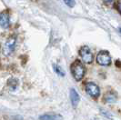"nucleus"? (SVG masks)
I'll list each match as a JSON object with an SVG mask.
<instances>
[{
	"instance_id": "nucleus-10",
	"label": "nucleus",
	"mask_w": 121,
	"mask_h": 120,
	"mask_svg": "<svg viewBox=\"0 0 121 120\" xmlns=\"http://www.w3.org/2000/svg\"><path fill=\"white\" fill-rule=\"evenodd\" d=\"M53 68H54V71L56 72V75H58L59 77H65L66 76V73L65 71L63 70V68L61 67L60 66H58V65H53Z\"/></svg>"
},
{
	"instance_id": "nucleus-7",
	"label": "nucleus",
	"mask_w": 121,
	"mask_h": 120,
	"mask_svg": "<svg viewBox=\"0 0 121 120\" xmlns=\"http://www.w3.org/2000/svg\"><path fill=\"white\" fill-rule=\"evenodd\" d=\"M69 96H70V101H71L73 107H77L78 105L79 104V101H80L79 94L77 92V90L75 88H71L69 91Z\"/></svg>"
},
{
	"instance_id": "nucleus-2",
	"label": "nucleus",
	"mask_w": 121,
	"mask_h": 120,
	"mask_svg": "<svg viewBox=\"0 0 121 120\" xmlns=\"http://www.w3.org/2000/svg\"><path fill=\"white\" fill-rule=\"evenodd\" d=\"M86 92L88 96L93 98H97L100 96V88L97 84L93 82H87L85 86Z\"/></svg>"
},
{
	"instance_id": "nucleus-9",
	"label": "nucleus",
	"mask_w": 121,
	"mask_h": 120,
	"mask_svg": "<svg viewBox=\"0 0 121 120\" xmlns=\"http://www.w3.org/2000/svg\"><path fill=\"white\" fill-rule=\"evenodd\" d=\"M105 101L107 103H115L117 99V96L114 92H108L105 95Z\"/></svg>"
},
{
	"instance_id": "nucleus-13",
	"label": "nucleus",
	"mask_w": 121,
	"mask_h": 120,
	"mask_svg": "<svg viewBox=\"0 0 121 120\" xmlns=\"http://www.w3.org/2000/svg\"><path fill=\"white\" fill-rule=\"evenodd\" d=\"M103 1L107 6H110V7H112L116 4V0H103Z\"/></svg>"
},
{
	"instance_id": "nucleus-5",
	"label": "nucleus",
	"mask_w": 121,
	"mask_h": 120,
	"mask_svg": "<svg viewBox=\"0 0 121 120\" xmlns=\"http://www.w3.org/2000/svg\"><path fill=\"white\" fill-rule=\"evenodd\" d=\"M16 44H17V38L15 36L9 37L6 41L4 47H3V52L4 55L6 56H10L14 52L15 47H16Z\"/></svg>"
},
{
	"instance_id": "nucleus-14",
	"label": "nucleus",
	"mask_w": 121,
	"mask_h": 120,
	"mask_svg": "<svg viewBox=\"0 0 121 120\" xmlns=\"http://www.w3.org/2000/svg\"><path fill=\"white\" fill-rule=\"evenodd\" d=\"M117 11L121 14V2H118L117 4Z\"/></svg>"
},
{
	"instance_id": "nucleus-1",
	"label": "nucleus",
	"mask_w": 121,
	"mask_h": 120,
	"mask_svg": "<svg viewBox=\"0 0 121 120\" xmlns=\"http://www.w3.org/2000/svg\"><path fill=\"white\" fill-rule=\"evenodd\" d=\"M70 70H71V74H72L73 77L75 78V80H77V81H81L86 74L85 66L79 60H76V61L73 62L71 66H70Z\"/></svg>"
},
{
	"instance_id": "nucleus-11",
	"label": "nucleus",
	"mask_w": 121,
	"mask_h": 120,
	"mask_svg": "<svg viewBox=\"0 0 121 120\" xmlns=\"http://www.w3.org/2000/svg\"><path fill=\"white\" fill-rule=\"evenodd\" d=\"M63 1H64V3H65L68 7H70V8H73L74 6H76V1H75V0H63Z\"/></svg>"
},
{
	"instance_id": "nucleus-12",
	"label": "nucleus",
	"mask_w": 121,
	"mask_h": 120,
	"mask_svg": "<svg viewBox=\"0 0 121 120\" xmlns=\"http://www.w3.org/2000/svg\"><path fill=\"white\" fill-rule=\"evenodd\" d=\"M101 114L103 115L104 116H106V117L109 118V119H112V118H113L112 115L110 114L108 111H106V110H104V109H101Z\"/></svg>"
},
{
	"instance_id": "nucleus-3",
	"label": "nucleus",
	"mask_w": 121,
	"mask_h": 120,
	"mask_svg": "<svg viewBox=\"0 0 121 120\" xmlns=\"http://www.w3.org/2000/svg\"><path fill=\"white\" fill-rule=\"evenodd\" d=\"M97 62L98 65L103 66H108L111 64V56L108 51L102 50L97 56Z\"/></svg>"
},
{
	"instance_id": "nucleus-4",
	"label": "nucleus",
	"mask_w": 121,
	"mask_h": 120,
	"mask_svg": "<svg viewBox=\"0 0 121 120\" xmlns=\"http://www.w3.org/2000/svg\"><path fill=\"white\" fill-rule=\"evenodd\" d=\"M79 56L86 64H91L93 62V54L91 49L87 46H84L79 49Z\"/></svg>"
},
{
	"instance_id": "nucleus-15",
	"label": "nucleus",
	"mask_w": 121,
	"mask_h": 120,
	"mask_svg": "<svg viewBox=\"0 0 121 120\" xmlns=\"http://www.w3.org/2000/svg\"><path fill=\"white\" fill-rule=\"evenodd\" d=\"M119 32H120V33H121V27H120V28H119Z\"/></svg>"
},
{
	"instance_id": "nucleus-6",
	"label": "nucleus",
	"mask_w": 121,
	"mask_h": 120,
	"mask_svg": "<svg viewBox=\"0 0 121 120\" xmlns=\"http://www.w3.org/2000/svg\"><path fill=\"white\" fill-rule=\"evenodd\" d=\"M10 26V16L8 12L4 11L0 13V26L4 29L8 28Z\"/></svg>"
},
{
	"instance_id": "nucleus-8",
	"label": "nucleus",
	"mask_w": 121,
	"mask_h": 120,
	"mask_svg": "<svg viewBox=\"0 0 121 120\" xmlns=\"http://www.w3.org/2000/svg\"><path fill=\"white\" fill-rule=\"evenodd\" d=\"M39 120H63V116L58 114H44L39 116Z\"/></svg>"
}]
</instances>
